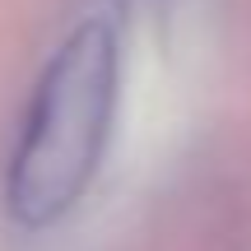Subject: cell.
Instances as JSON below:
<instances>
[{
  "instance_id": "cell-1",
  "label": "cell",
  "mask_w": 251,
  "mask_h": 251,
  "mask_svg": "<svg viewBox=\"0 0 251 251\" xmlns=\"http://www.w3.org/2000/svg\"><path fill=\"white\" fill-rule=\"evenodd\" d=\"M121 47L112 24H79L33 84L5 177L14 224L51 228L89 196L117 121Z\"/></svg>"
}]
</instances>
